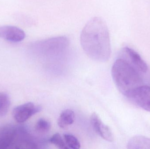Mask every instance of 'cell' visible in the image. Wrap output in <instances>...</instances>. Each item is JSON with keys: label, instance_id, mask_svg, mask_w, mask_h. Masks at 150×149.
<instances>
[{"label": "cell", "instance_id": "obj_1", "mask_svg": "<svg viewBox=\"0 0 150 149\" xmlns=\"http://www.w3.org/2000/svg\"><path fill=\"white\" fill-rule=\"evenodd\" d=\"M80 43L86 54L92 59L105 62L111 57L109 30L101 17H92L86 23L81 31Z\"/></svg>", "mask_w": 150, "mask_h": 149}, {"label": "cell", "instance_id": "obj_2", "mask_svg": "<svg viewBox=\"0 0 150 149\" xmlns=\"http://www.w3.org/2000/svg\"><path fill=\"white\" fill-rule=\"evenodd\" d=\"M112 75L118 90L127 98L134 90L143 85L141 73L119 57L112 67Z\"/></svg>", "mask_w": 150, "mask_h": 149}, {"label": "cell", "instance_id": "obj_3", "mask_svg": "<svg viewBox=\"0 0 150 149\" xmlns=\"http://www.w3.org/2000/svg\"><path fill=\"white\" fill-rule=\"evenodd\" d=\"M69 40L64 36L55 37L36 42L33 45L37 50L46 53L62 51L68 46Z\"/></svg>", "mask_w": 150, "mask_h": 149}, {"label": "cell", "instance_id": "obj_4", "mask_svg": "<svg viewBox=\"0 0 150 149\" xmlns=\"http://www.w3.org/2000/svg\"><path fill=\"white\" fill-rule=\"evenodd\" d=\"M119 57L128 62L140 73H146L148 71V65L137 52L131 48L124 47L121 50Z\"/></svg>", "mask_w": 150, "mask_h": 149}, {"label": "cell", "instance_id": "obj_5", "mask_svg": "<svg viewBox=\"0 0 150 149\" xmlns=\"http://www.w3.org/2000/svg\"><path fill=\"white\" fill-rule=\"evenodd\" d=\"M41 110L40 106H36L32 102H27L16 107L12 111V115L17 122L22 123Z\"/></svg>", "mask_w": 150, "mask_h": 149}, {"label": "cell", "instance_id": "obj_6", "mask_svg": "<svg viewBox=\"0 0 150 149\" xmlns=\"http://www.w3.org/2000/svg\"><path fill=\"white\" fill-rule=\"evenodd\" d=\"M127 98L139 107L150 112V87L149 86L143 85L137 87Z\"/></svg>", "mask_w": 150, "mask_h": 149}, {"label": "cell", "instance_id": "obj_7", "mask_svg": "<svg viewBox=\"0 0 150 149\" xmlns=\"http://www.w3.org/2000/svg\"><path fill=\"white\" fill-rule=\"evenodd\" d=\"M91 123L94 131L103 139L109 142L114 141V137L111 128L102 122L96 113H93L91 115Z\"/></svg>", "mask_w": 150, "mask_h": 149}, {"label": "cell", "instance_id": "obj_8", "mask_svg": "<svg viewBox=\"0 0 150 149\" xmlns=\"http://www.w3.org/2000/svg\"><path fill=\"white\" fill-rule=\"evenodd\" d=\"M25 37L24 31L20 28L11 25L0 26V38L13 43L23 41Z\"/></svg>", "mask_w": 150, "mask_h": 149}, {"label": "cell", "instance_id": "obj_9", "mask_svg": "<svg viewBox=\"0 0 150 149\" xmlns=\"http://www.w3.org/2000/svg\"><path fill=\"white\" fill-rule=\"evenodd\" d=\"M16 126L7 124L0 129V149L10 148L16 132Z\"/></svg>", "mask_w": 150, "mask_h": 149}, {"label": "cell", "instance_id": "obj_10", "mask_svg": "<svg viewBox=\"0 0 150 149\" xmlns=\"http://www.w3.org/2000/svg\"><path fill=\"white\" fill-rule=\"evenodd\" d=\"M128 149H150V138L138 136H134L128 143Z\"/></svg>", "mask_w": 150, "mask_h": 149}, {"label": "cell", "instance_id": "obj_11", "mask_svg": "<svg viewBox=\"0 0 150 149\" xmlns=\"http://www.w3.org/2000/svg\"><path fill=\"white\" fill-rule=\"evenodd\" d=\"M75 119V113L73 110L67 109L62 112L58 120V124L62 128H65L72 125Z\"/></svg>", "mask_w": 150, "mask_h": 149}, {"label": "cell", "instance_id": "obj_12", "mask_svg": "<svg viewBox=\"0 0 150 149\" xmlns=\"http://www.w3.org/2000/svg\"><path fill=\"white\" fill-rule=\"evenodd\" d=\"M11 100L9 96L4 92H0V117L6 115L9 109Z\"/></svg>", "mask_w": 150, "mask_h": 149}, {"label": "cell", "instance_id": "obj_13", "mask_svg": "<svg viewBox=\"0 0 150 149\" xmlns=\"http://www.w3.org/2000/svg\"><path fill=\"white\" fill-rule=\"evenodd\" d=\"M63 139L69 149H78L80 148V143L77 138L73 135L65 134L63 136Z\"/></svg>", "mask_w": 150, "mask_h": 149}, {"label": "cell", "instance_id": "obj_14", "mask_svg": "<svg viewBox=\"0 0 150 149\" xmlns=\"http://www.w3.org/2000/svg\"><path fill=\"white\" fill-rule=\"evenodd\" d=\"M51 124L45 119H39L35 126V130L40 134H45L50 130Z\"/></svg>", "mask_w": 150, "mask_h": 149}, {"label": "cell", "instance_id": "obj_15", "mask_svg": "<svg viewBox=\"0 0 150 149\" xmlns=\"http://www.w3.org/2000/svg\"><path fill=\"white\" fill-rule=\"evenodd\" d=\"M49 142L59 149H68L69 148L66 145L64 139L59 133L54 134L49 140Z\"/></svg>", "mask_w": 150, "mask_h": 149}]
</instances>
